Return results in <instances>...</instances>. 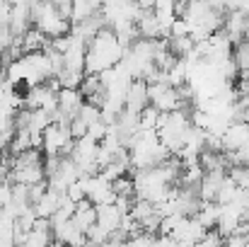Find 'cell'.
Returning <instances> with one entry per match:
<instances>
[{
  "label": "cell",
  "mask_w": 249,
  "mask_h": 247,
  "mask_svg": "<svg viewBox=\"0 0 249 247\" xmlns=\"http://www.w3.org/2000/svg\"><path fill=\"white\" fill-rule=\"evenodd\" d=\"M124 56V49L119 46L114 32L109 27L99 29L97 37L87 44V54H85V76H99L114 66H119Z\"/></svg>",
  "instance_id": "obj_1"
},
{
  "label": "cell",
  "mask_w": 249,
  "mask_h": 247,
  "mask_svg": "<svg viewBox=\"0 0 249 247\" xmlns=\"http://www.w3.org/2000/svg\"><path fill=\"white\" fill-rule=\"evenodd\" d=\"M29 12H32V22L34 27L51 41V39H61L71 34V22H66L53 2H29Z\"/></svg>",
  "instance_id": "obj_2"
},
{
  "label": "cell",
  "mask_w": 249,
  "mask_h": 247,
  "mask_svg": "<svg viewBox=\"0 0 249 247\" xmlns=\"http://www.w3.org/2000/svg\"><path fill=\"white\" fill-rule=\"evenodd\" d=\"M242 213L245 209H240L237 204H228V206H220V213H218V223H215V230L225 238L235 235L242 226Z\"/></svg>",
  "instance_id": "obj_3"
},
{
  "label": "cell",
  "mask_w": 249,
  "mask_h": 247,
  "mask_svg": "<svg viewBox=\"0 0 249 247\" xmlns=\"http://www.w3.org/2000/svg\"><path fill=\"white\" fill-rule=\"evenodd\" d=\"M220 141H223V153H225V151H228V153L242 151L249 143V124H245V121H232V124L223 131Z\"/></svg>",
  "instance_id": "obj_4"
},
{
  "label": "cell",
  "mask_w": 249,
  "mask_h": 247,
  "mask_svg": "<svg viewBox=\"0 0 249 247\" xmlns=\"http://www.w3.org/2000/svg\"><path fill=\"white\" fill-rule=\"evenodd\" d=\"M228 179V172H203V179L198 184V199L203 204H215V196Z\"/></svg>",
  "instance_id": "obj_5"
},
{
  "label": "cell",
  "mask_w": 249,
  "mask_h": 247,
  "mask_svg": "<svg viewBox=\"0 0 249 247\" xmlns=\"http://www.w3.org/2000/svg\"><path fill=\"white\" fill-rule=\"evenodd\" d=\"M148 104H150V102H148V85L143 80H131L128 90H126V107H124V109L141 114Z\"/></svg>",
  "instance_id": "obj_6"
},
{
  "label": "cell",
  "mask_w": 249,
  "mask_h": 247,
  "mask_svg": "<svg viewBox=\"0 0 249 247\" xmlns=\"http://www.w3.org/2000/svg\"><path fill=\"white\" fill-rule=\"evenodd\" d=\"M94 211H97V226L107 233V235H111V233H116L119 230V226H121V213L116 211V206L114 204H107V206H94Z\"/></svg>",
  "instance_id": "obj_7"
},
{
  "label": "cell",
  "mask_w": 249,
  "mask_h": 247,
  "mask_svg": "<svg viewBox=\"0 0 249 247\" xmlns=\"http://www.w3.org/2000/svg\"><path fill=\"white\" fill-rule=\"evenodd\" d=\"M71 221H73V226L85 235V233L97 223V211H94V206H92L87 199H83V201L75 204V213H73Z\"/></svg>",
  "instance_id": "obj_8"
},
{
  "label": "cell",
  "mask_w": 249,
  "mask_h": 247,
  "mask_svg": "<svg viewBox=\"0 0 249 247\" xmlns=\"http://www.w3.org/2000/svg\"><path fill=\"white\" fill-rule=\"evenodd\" d=\"M83 104H85V99L78 90H61V92H58V112H61V114L75 119Z\"/></svg>",
  "instance_id": "obj_9"
},
{
  "label": "cell",
  "mask_w": 249,
  "mask_h": 247,
  "mask_svg": "<svg viewBox=\"0 0 249 247\" xmlns=\"http://www.w3.org/2000/svg\"><path fill=\"white\" fill-rule=\"evenodd\" d=\"M61 196H63V194H58V191H53V189H46V194L32 206L34 213H36V218H51V216L58 211V206H61Z\"/></svg>",
  "instance_id": "obj_10"
},
{
  "label": "cell",
  "mask_w": 249,
  "mask_h": 247,
  "mask_svg": "<svg viewBox=\"0 0 249 247\" xmlns=\"http://www.w3.org/2000/svg\"><path fill=\"white\" fill-rule=\"evenodd\" d=\"M99 10H102V5H99L97 0H75V2H73V17H71V24H78V22H85V19L94 17Z\"/></svg>",
  "instance_id": "obj_11"
},
{
  "label": "cell",
  "mask_w": 249,
  "mask_h": 247,
  "mask_svg": "<svg viewBox=\"0 0 249 247\" xmlns=\"http://www.w3.org/2000/svg\"><path fill=\"white\" fill-rule=\"evenodd\" d=\"M218 213H220V206H218V204H203L201 211H198L194 218L203 226V230H213L215 223H218Z\"/></svg>",
  "instance_id": "obj_12"
},
{
  "label": "cell",
  "mask_w": 249,
  "mask_h": 247,
  "mask_svg": "<svg viewBox=\"0 0 249 247\" xmlns=\"http://www.w3.org/2000/svg\"><path fill=\"white\" fill-rule=\"evenodd\" d=\"M138 226H143L148 218H153L155 216V206L153 204H148V201H138L136 199V204H133V209H131V213H128Z\"/></svg>",
  "instance_id": "obj_13"
},
{
  "label": "cell",
  "mask_w": 249,
  "mask_h": 247,
  "mask_svg": "<svg viewBox=\"0 0 249 247\" xmlns=\"http://www.w3.org/2000/svg\"><path fill=\"white\" fill-rule=\"evenodd\" d=\"M237 191H240V187L228 177V179L223 182V187H220L218 196H215V204H218V206H228V204H232V201H235V196H237Z\"/></svg>",
  "instance_id": "obj_14"
},
{
  "label": "cell",
  "mask_w": 249,
  "mask_h": 247,
  "mask_svg": "<svg viewBox=\"0 0 249 247\" xmlns=\"http://www.w3.org/2000/svg\"><path fill=\"white\" fill-rule=\"evenodd\" d=\"M158 119H160V112L153 104H148L141 112V131H158Z\"/></svg>",
  "instance_id": "obj_15"
},
{
  "label": "cell",
  "mask_w": 249,
  "mask_h": 247,
  "mask_svg": "<svg viewBox=\"0 0 249 247\" xmlns=\"http://www.w3.org/2000/svg\"><path fill=\"white\" fill-rule=\"evenodd\" d=\"M232 61H235L237 71L247 73V71H249V44L240 41V44L235 46V56H232Z\"/></svg>",
  "instance_id": "obj_16"
},
{
  "label": "cell",
  "mask_w": 249,
  "mask_h": 247,
  "mask_svg": "<svg viewBox=\"0 0 249 247\" xmlns=\"http://www.w3.org/2000/svg\"><path fill=\"white\" fill-rule=\"evenodd\" d=\"M153 243H155V235H150V233H133V235H128L126 238V243H124V247H153Z\"/></svg>",
  "instance_id": "obj_17"
},
{
  "label": "cell",
  "mask_w": 249,
  "mask_h": 247,
  "mask_svg": "<svg viewBox=\"0 0 249 247\" xmlns=\"http://www.w3.org/2000/svg\"><path fill=\"white\" fill-rule=\"evenodd\" d=\"M75 119H80L85 126H92L94 121H99V109L85 102L83 107H80V112H78V116H75Z\"/></svg>",
  "instance_id": "obj_18"
},
{
  "label": "cell",
  "mask_w": 249,
  "mask_h": 247,
  "mask_svg": "<svg viewBox=\"0 0 249 247\" xmlns=\"http://www.w3.org/2000/svg\"><path fill=\"white\" fill-rule=\"evenodd\" d=\"M223 243H225V240H223V235L213 228V230H206V235L198 240V245L196 247H223Z\"/></svg>",
  "instance_id": "obj_19"
},
{
  "label": "cell",
  "mask_w": 249,
  "mask_h": 247,
  "mask_svg": "<svg viewBox=\"0 0 249 247\" xmlns=\"http://www.w3.org/2000/svg\"><path fill=\"white\" fill-rule=\"evenodd\" d=\"M107 131H109V126H107V124L94 121L92 126H87V138H92L94 143H102V141H104V136H107Z\"/></svg>",
  "instance_id": "obj_20"
},
{
  "label": "cell",
  "mask_w": 249,
  "mask_h": 247,
  "mask_svg": "<svg viewBox=\"0 0 249 247\" xmlns=\"http://www.w3.org/2000/svg\"><path fill=\"white\" fill-rule=\"evenodd\" d=\"M53 7H56V12L66 19V22H71V17H73V2L71 0H63V2H53Z\"/></svg>",
  "instance_id": "obj_21"
},
{
  "label": "cell",
  "mask_w": 249,
  "mask_h": 247,
  "mask_svg": "<svg viewBox=\"0 0 249 247\" xmlns=\"http://www.w3.org/2000/svg\"><path fill=\"white\" fill-rule=\"evenodd\" d=\"M10 17H12V2L0 0V27H10Z\"/></svg>",
  "instance_id": "obj_22"
},
{
  "label": "cell",
  "mask_w": 249,
  "mask_h": 247,
  "mask_svg": "<svg viewBox=\"0 0 249 247\" xmlns=\"http://www.w3.org/2000/svg\"><path fill=\"white\" fill-rule=\"evenodd\" d=\"M66 196L73 201V204H78V201H83L85 199V194H83V189H80V184L75 182V184H71L68 189H66Z\"/></svg>",
  "instance_id": "obj_23"
},
{
  "label": "cell",
  "mask_w": 249,
  "mask_h": 247,
  "mask_svg": "<svg viewBox=\"0 0 249 247\" xmlns=\"http://www.w3.org/2000/svg\"><path fill=\"white\" fill-rule=\"evenodd\" d=\"M223 247H247V243H245V235H230V238H225Z\"/></svg>",
  "instance_id": "obj_24"
},
{
  "label": "cell",
  "mask_w": 249,
  "mask_h": 247,
  "mask_svg": "<svg viewBox=\"0 0 249 247\" xmlns=\"http://www.w3.org/2000/svg\"><path fill=\"white\" fill-rule=\"evenodd\" d=\"M153 247H177V243H174L172 238H165V235H160V238H155Z\"/></svg>",
  "instance_id": "obj_25"
},
{
  "label": "cell",
  "mask_w": 249,
  "mask_h": 247,
  "mask_svg": "<svg viewBox=\"0 0 249 247\" xmlns=\"http://www.w3.org/2000/svg\"><path fill=\"white\" fill-rule=\"evenodd\" d=\"M0 153H2V146H0Z\"/></svg>",
  "instance_id": "obj_26"
}]
</instances>
